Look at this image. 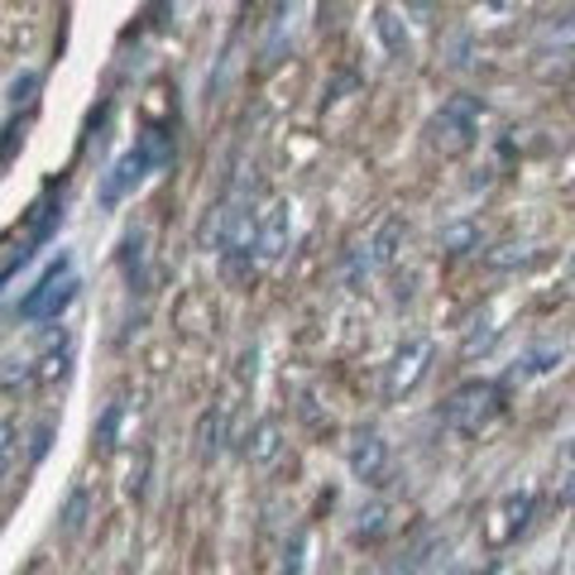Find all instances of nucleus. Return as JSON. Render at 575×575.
I'll return each mask as SVG.
<instances>
[{
  "label": "nucleus",
  "instance_id": "2",
  "mask_svg": "<svg viewBox=\"0 0 575 575\" xmlns=\"http://www.w3.org/2000/svg\"><path fill=\"white\" fill-rule=\"evenodd\" d=\"M504 408V393L494 379H466L460 389L441 403V422L456 431V437H479Z\"/></svg>",
  "mask_w": 575,
  "mask_h": 575
},
{
  "label": "nucleus",
  "instance_id": "6",
  "mask_svg": "<svg viewBox=\"0 0 575 575\" xmlns=\"http://www.w3.org/2000/svg\"><path fill=\"white\" fill-rule=\"evenodd\" d=\"M72 298H77V279H72V260L62 254V260L20 298V316H25V322H53V316L68 308Z\"/></svg>",
  "mask_w": 575,
  "mask_h": 575
},
{
  "label": "nucleus",
  "instance_id": "16",
  "mask_svg": "<svg viewBox=\"0 0 575 575\" xmlns=\"http://www.w3.org/2000/svg\"><path fill=\"white\" fill-rule=\"evenodd\" d=\"M87 527V489H72L68 494V508H62V533L77 537Z\"/></svg>",
  "mask_w": 575,
  "mask_h": 575
},
{
  "label": "nucleus",
  "instance_id": "11",
  "mask_svg": "<svg viewBox=\"0 0 575 575\" xmlns=\"http://www.w3.org/2000/svg\"><path fill=\"white\" fill-rule=\"evenodd\" d=\"M562 360H566V345H533L523 355V364L514 370V379H542V374H552Z\"/></svg>",
  "mask_w": 575,
  "mask_h": 575
},
{
  "label": "nucleus",
  "instance_id": "17",
  "mask_svg": "<svg viewBox=\"0 0 575 575\" xmlns=\"http://www.w3.org/2000/svg\"><path fill=\"white\" fill-rule=\"evenodd\" d=\"M475 245H479V231L470 226V221H460V226L441 231V250H446V254H466V250H475Z\"/></svg>",
  "mask_w": 575,
  "mask_h": 575
},
{
  "label": "nucleus",
  "instance_id": "13",
  "mask_svg": "<svg viewBox=\"0 0 575 575\" xmlns=\"http://www.w3.org/2000/svg\"><path fill=\"white\" fill-rule=\"evenodd\" d=\"M374 29H379V39H383V48H389L393 58H408V29H403V20H398L393 10H379L374 14Z\"/></svg>",
  "mask_w": 575,
  "mask_h": 575
},
{
  "label": "nucleus",
  "instance_id": "14",
  "mask_svg": "<svg viewBox=\"0 0 575 575\" xmlns=\"http://www.w3.org/2000/svg\"><path fill=\"white\" fill-rule=\"evenodd\" d=\"M245 456H250V460H260V466H264V460H274V456H279V422H274V418H264L260 427L250 431Z\"/></svg>",
  "mask_w": 575,
  "mask_h": 575
},
{
  "label": "nucleus",
  "instance_id": "18",
  "mask_svg": "<svg viewBox=\"0 0 575 575\" xmlns=\"http://www.w3.org/2000/svg\"><path fill=\"white\" fill-rule=\"evenodd\" d=\"M542 48H575V6H571L556 25H547V35H542Z\"/></svg>",
  "mask_w": 575,
  "mask_h": 575
},
{
  "label": "nucleus",
  "instance_id": "19",
  "mask_svg": "<svg viewBox=\"0 0 575 575\" xmlns=\"http://www.w3.org/2000/svg\"><path fill=\"white\" fill-rule=\"evenodd\" d=\"M125 274L135 288H144V235H125Z\"/></svg>",
  "mask_w": 575,
  "mask_h": 575
},
{
  "label": "nucleus",
  "instance_id": "10",
  "mask_svg": "<svg viewBox=\"0 0 575 575\" xmlns=\"http://www.w3.org/2000/svg\"><path fill=\"white\" fill-rule=\"evenodd\" d=\"M288 240H293V206L274 202V206L264 212V221H260V264L283 260Z\"/></svg>",
  "mask_w": 575,
  "mask_h": 575
},
{
  "label": "nucleus",
  "instance_id": "21",
  "mask_svg": "<svg viewBox=\"0 0 575 575\" xmlns=\"http://www.w3.org/2000/svg\"><path fill=\"white\" fill-rule=\"evenodd\" d=\"M116 427H120V403H110V408L101 412V431H96L101 451H110V446H116Z\"/></svg>",
  "mask_w": 575,
  "mask_h": 575
},
{
  "label": "nucleus",
  "instance_id": "12",
  "mask_svg": "<svg viewBox=\"0 0 575 575\" xmlns=\"http://www.w3.org/2000/svg\"><path fill=\"white\" fill-rule=\"evenodd\" d=\"M62 226V197H53V192H48V197L35 206V221H29V245H43L48 235H53Z\"/></svg>",
  "mask_w": 575,
  "mask_h": 575
},
{
  "label": "nucleus",
  "instance_id": "20",
  "mask_svg": "<svg viewBox=\"0 0 575 575\" xmlns=\"http://www.w3.org/2000/svg\"><path fill=\"white\" fill-rule=\"evenodd\" d=\"M197 451H202V460L206 456H216L221 451V412H206V418H202V431H197Z\"/></svg>",
  "mask_w": 575,
  "mask_h": 575
},
{
  "label": "nucleus",
  "instance_id": "9",
  "mask_svg": "<svg viewBox=\"0 0 575 575\" xmlns=\"http://www.w3.org/2000/svg\"><path fill=\"white\" fill-rule=\"evenodd\" d=\"M345 466L360 485H383V479H389V441H383L379 431H355L350 451H345Z\"/></svg>",
  "mask_w": 575,
  "mask_h": 575
},
{
  "label": "nucleus",
  "instance_id": "22",
  "mask_svg": "<svg viewBox=\"0 0 575 575\" xmlns=\"http://www.w3.org/2000/svg\"><path fill=\"white\" fill-rule=\"evenodd\" d=\"M10 441H14V431L0 422V475H6V466H10Z\"/></svg>",
  "mask_w": 575,
  "mask_h": 575
},
{
  "label": "nucleus",
  "instance_id": "7",
  "mask_svg": "<svg viewBox=\"0 0 575 575\" xmlns=\"http://www.w3.org/2000/svg\"><path fill=\"white\" fill-rule=\"evenodd\" d=\"M154 164H164V139H158V135H144L130 154L116 158V168H110V178H106V187H101V202L116 206L125 192L139 187V178H144V173H149Z\"/></svg>",
  "mask_w": 575,
  "mask_h": 575
},
{
  "label": "nucleus",
  "instance_id": "5",
  "mask_svg": "<svg viewBox=\"0 0 575 575\" xmlns=\"http://www.w3.org/2000/svg\"><path fill=\"white\" fill-rule=\"evenodd\" d=\"M431 355H437L431 335H408V341L393 350V360H389V374H383V398H389V403H403V398L431 374Z\"/></svg>",
  "mask_w": 575,
  "mask_h": 575
},
{
  "label": "nucleus",
  "instance_id": "15",
  "mask_svg": "<svg viewBox=\"0 0 575 575\" xmlns=\"http://www.w3.org/2000/svg\"><path fill=\"white\" fill-rule=\"evenodd\" d=\"M556 499L575 508V437L556 451Z\"/></svg>",
  "mask_w": 575,
  "mask_h": 575
},
{
  "label": "nucleus",
  "instance_id": "8",
  "mask_svg": "<svg viewBox=\"0 0 575 575\" xmlns=\"http://www.w3.org/2000/svg\"><path fill=\"white\" fill-rule=\"evenodd\" d=\"M398 245H403V221L389 216L383 226L374 231V240H364L360 254H355V264H350V283H370L374 274H383L393 260H398Z\"/></svg>",
  "mask_w": 575,
  "mask_h": 575
},
{
  "label": "nucleus",
  "instance_id": "3",
  "mask_svg": "<svg viewBox=\"0 0 575 575\" xmlns=\"http://www.w3.org/2000/svg\"><path fill=\"white\" fill-rule=\"evenodd\" d=\"M479 125H485V101L470 91H456L451 101H441V110L431 116V144L441 154H466L479 139Z\"/></svg>",
  "mask_w": 575,
  "mask_h": 575
},
{
  "label": "nucleus",
  "instance_id": "1",
  "mask_svg": "<svg viewBox=\"0 0 575 575\" xmlns=\"http://www.w3.org/2000/svg\"><path fill=\"white\" fill-rule=\"evenodd\" d=\"M216 245H221V264H226V274L235 283L250 274L254 260H260V226H254V216H250V192L245 187H240L226 202V212H221Z\"/></svg>",
  "mask_w": 575,
  "mask_h": 575
},
{
  "label": "nucleus",
  "instance_id": "4",
  "mask_svg": "<svg viewBox=\"0 0 575 575\" xmlns=\"http://www.w3.org/2000/svg\"><path fill=\"white\" fill-rule=\"evenodd\" d=\"M533 508H537V494L527 489V485L504 489L499 499H494L489 518H485V537H489V547H494V552L514 547V542L527 533V523H533Z\"/></svg>",
  "mask_w": 575,
  "mask_h": 575
}]
</instances>
